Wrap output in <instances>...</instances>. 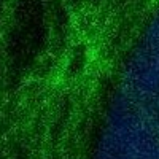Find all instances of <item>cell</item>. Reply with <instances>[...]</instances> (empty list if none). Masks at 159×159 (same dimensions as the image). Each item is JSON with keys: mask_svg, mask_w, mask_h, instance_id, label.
Returning <instances> with one entry per match:
<instances>
[{"mask_svg": "<svg viewBox=\"0 0 159 159\" xmlns=\"http://www.w3.org/2000/svg\"><path fill=\"white\" fill-rule=\"evenodd\" d=\"M143 16L99 159H159V0H151Z\"/></svg>", "mask_w": 159, "mask_h": 159, "instance_id": "obj_1", "label": "cell"}]
</instances>
